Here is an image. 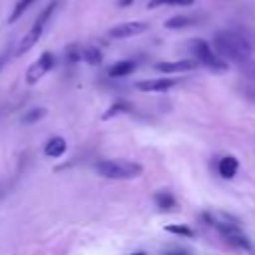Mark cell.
Returning <instances> with one entry per match:
<instances>
[{
  "label": "cell",
  "instance_id": "obj_1",
  "mask_svg": "<svg viewBox=\"0 0 255 255\" xmlns=\"http://www.w3.org/2000/svg\"><path fill=\"white\" fill-rule=\"evenodd\" d=\"M213 50H215V54L221 58V60H225V62H231V64H243V62H247L249 58H251V52H249V48L241 42V38L229 28V30H219V32H215V36H213V46H211Z\"/></svg>",
  "mask_w": 255,
  "mask_h": 255
},
{
  "label": "cell",
  "instance_id": "obj_2",
  "mask_svg": "<svg viewBox=\"0 0 255 255\" xmlns=\"http://www.w3.org/2000/svg\"><path fill=\"white\" fill-rule=\"evenodd\" d=\"M187 50H189L191 58L197 62V66H205L207 70H211L215 74L227 72V62L221 60L215 54V50L207 44V40H203V38H191L187 42Z\"/></svg>",
  "mask_w": 255,
  "mask_h": 255
},
{
  "label": "cell",
  "instance_id": "obj_3",
  "mask_svg": "<svg viewBox=\"0 0 255 255\" xmlns=\"http://www.w3.org/2000/svg\"><path fill=\"white\" fill-rule=\"evenodd\" d=\"M94 169L108 179H133L141 175V165L129 159H100Z\"/></svg>",
  "mask_w": 255,
  "mask_h": 255
},
{
  "label": "cell",
  "instance_id": "obj_4",
  "mask_svg": "<svg viewBox=\"0 0 255 255\" xmlns=\"http://www.w3.org/2000/svg\"><path fill=\"white\" fill-rule=\"evenodd\" d=\"M56 6H58V2L56 0H52L40 14H38V18L34 20V24L30 26V30L22 36V40L18 42V48H16V56H22V54H26L28 50H32L34 46H36V42L42 38V34H44V28H46V24L50 22V18H52V14H54V10H56Z\"/></svg>",
  "mask_w": 255,
  "mask_h": 255
},
{
  "label": "cell",
  "instance_id": "obj_5",
  "mask_svg": "<svg viewBox=\"0 0 255 255\" xmlns=\"http://www.w3.org/2000/svg\"><path fill=\"white\" fill-rule=\"evenodd\" d=\"M56 66V56L52 52H42L38 60H34L28 70H26V84L34 86L36 82H40L52 68Z\"/></svg>",
  "mask_w": 255,
  "mask_h": 255
},
{
  "label": "cell",
  "instance_id": "obj_6",
  "mask_svg": "<svg viewBox=\"0 0 255 255\" xmlns=\"http://www.w3.org/2000/svg\"><path fill=\"white\" fill-rule=\"evenodd\" d=\"M147 28H149V24H147V22L131 20V22H122V24L112 26L108 34H110V38L126 40V38H131V36H139V34H143Z\"/></svg>",
  "mask_w": 255,
  "mask_h": 255
},
{
  "label": "cell",
  "instance_id": "obj_7",
  "mask_svg": "<svg viewBox=\"0 0 255 255\" xmlns=\"http://www.w3.org/2000/svg\"><path fill=\"white\" fill-rule=\"evenodd\" d=\"M203 219L215 227L217 231H221V235L229 233V231H235V229H241L239 227V221L227 213H221V211H209V213H203Z\"/></svg>",
  "mask_w": 255,
  "mask_h": 255
},
{
  "label": "cell",
  "instance_id": "obj_8",
  "mask_svg": "<svg viewBox=\"0 0 255 255\" xmlns=\"http://www.w3.org/2000/svg\"><path fill=\"white\" fill-rule=\"evenodd\" d=\"M197 68V62L193 58H185V60H177V62H157L155 70L163 72V74H179V72H191Z\"/></svg>",
  "mask_w": 255,
  "mask_h": 255
},
{
  "label": "cell",
  "instance_id": "obj_9",
  "mask_svg": "<svg viewBox=\"0 0 255 255\" xmlns=\"http://www.w3.org/2000/svg\"><path fill=\"white\" fill-rule=\"evenodd\" d=\"M173 86H175L173 78H149V80H141L135 84L139 92H167Z\"/></svg>",
  "mask_w": 255,
  "mask_h": 255
},
{
  "label": "cell",
  "instance_id": "obj_10",
  "mask_svg": "<svg viewBox=\"0 0 255 255\" xmlns=\"http://www.w3.org/2000/svg\"><path fill=\"white\" fill-rule=\"evenodd\" d=\"M199 18L197 16H189V14H177V16H171L165 20V28L167 30H181V28H187V26H193Z\"/></svg>",
  "mask_w": 255,
  "mask_h": 255
},
{
  "label": "cell",
  "instance_id": "obj_11",
  "mask_svg": "<svg viewBox=\"0 0 255 255\" xmlns=\"http://www.w3.org/2000/svg\"><path fill=\"white\" fill-rule=\"evenodd\" d=\"M133 70H135V62L133 60H120V62L110 66L108 74H110V78H124V76H129Z\"/></svg>",
  "mask_w": 255,
  "mask_h": 255
},
{
  "label": "cell",
  "instance_id": "obj_12",
  "mask_svg": "<svg viewBox=\"0 0 255 255\" xmlns=\"http://www.w3.org/2000/svg\"><path fill=\"white\" fill-rule=\"evenodd\" d=\"M66 147H68V145H66V139L60 137V135H56V137H50V139L46 141L44 153H46L48 157H60V155H64Z\"/></svg>",
  "mask_w": 255,
  "mask_h": 255
},
{
  "label": "cell",
  "instance_id": "obj_13",
  "mask_svg": "<svg viewBox=\"0 0 255 255\" xmlns=\"http://www.w3.org/2000/svg\"><path fill=\"white\" fill-rule=\"evenodd\" d=\"M239 169V161L233 157V155H223L219 159V175L223 179H231Z\"/></svg>",
  "mask_w": 255,
  "mask_h": 255
},
{
  "label": "cell",
  "instance_id": "obj_14",
  "mask_svg": "<svg viewBox=\"0 0 255 255\" xmlns=\"http://www.w3.org/2000/svg\"><path fill=\"white\" fill-rule=\"evenodd\" d=\"M231 30L241 38V42L249 48V52H255V30H253V28L239 24V26H233Z\"/></svg>",
  "mask_w": 255,
  "mask_h": 255
},
{
  "label": "cell",
  "instance_id": "obj_15",
  "mask_svg": "<svg viewBox=\"0 0 255 255\" xmlns=\"http://www.w3.org/2000/svg\"><path fill=\"white\" fill-rule=\"evenodd\" d=\"M223 237H225V241H227L229 245H233V247H239V249H251V241L245 237V233H243L241 229L229 231V233H225Z\"/></svg>",
  "mask_w": 255,
  "mask_h": 255
},
{
  "label": "cell",
  "instance_id": "obj_16",
  "mask_svg": "<svg viewBox=\"0 0 255 255\" xmlns=\"http://www.w3.org/2000/svg\"><path fill=\"white\" fill-rule=\"evenodd\" d=\"M153 199H155L157 209H161V211H173L175 209V199L169 191H157L153 195Z\"/></svg>",
  "mask_w": 255,
  "mask_h": 255
},
{
  "label": "cell",
  "instance_id": "obj_17",
  "mask_svg": "<svg viewBox=\"0 0 255 255\" xmlns=\"http://www.w3.org/2000/svg\"><path fill=\"white\" fill-rule=\"evenodd\" d=\"M82 60L88 62L90 66H98V64H102V52L96 46H88L82 50Z\"/></svg>",
  "mask_w": 255,
  "mask_h": 255
},
{
  "label": "cell",
  "instance_id": "obj_18",
  "mask_svg": "<svg viewBox=\"0 0 255 255\" xmlns=\"http://www.w3.org/2000/svg\"><path fill=\"white\" fill-rule=\"evenodd\" d=\"M32 2H34V0H18V4L14 6V10H12V14H10L8 22H10V24H12V22H16V20H18V18H20V16H22V14L32 6Z\"/></svg>",
  "mask_w": 255,
  "mask_h": 255
},
{
  "label": "cell",
  "instance_id": "obj_19",
  "mask_svg": "<svg viewBox=\"0 0 255 255\" xmlns=\"http://www.w3.org/2000/svg\"><path fill=\"white\" fill-rule=\"evenodd\" d=\"M165 4H171V6H191L193 0H147V8H157V6H165Z\"/></svg>",
  "mask_w": 255,
  "mask_h": 255
},
{
  "label": "cell",
  "instance_id": "obj_20",
  "mask_svg": "<svg viewBox=\"0 0 255 255\" xmlns=\"http://www.w3.org/2000/svg\"><path fill=\"white\" fill-rule=\"evenodd\" d=\"M239 68H241V74H243L251 84H255V60H253V58H249L247 62L239 64Z\"/></svg>",
  "mask_w": 255,
  "mask_h": 255
},
{
  "label": "cell",
  "instance_id": "obj_21",
  "mask_svg": "<svg viewBox=\"0 0 255 255\" xmlns=\"http://www.w3.org/2000/svg\"><path fill=\"white\" fill-rule=\"evenodd\" d=\"M44 116H46V110H44V108H34V110H30V112L24 114L22 122H24V124H34V122L42 120Z\"/></svg>",
  "mask_w": 255,
  "mask_h": 255
},
{
  "label": "cell",
  "instance_id": "obj_22",
  "mask_svg": "<svg viewBox=\"0 0 255 255\" xmlns=\"http://www.w3.org/2000/svg\"><path fill=\"white\" fill-rule=\"evenodd\" d=\"M165 231L169 233H175V235H183V237H193V229L187 227V225H165Z\"/></svg>",
  "mask_w": 255,
  "mask_h": 255
},
{
  "label": "cell",
  "instance_id": "obj_23",
  "mask_svg": "<svg viewBox=\"0 0 255 255\" xmlns=\"http://www.w3.org/2000/svg\"><path fill=\"white\" fill-rule=\"evenodd\" d=\"M129 110V106L126 104V102H118V104H114L106 114H104V120H108V118H112V116H118V114H122V112H128Z\"/></svg>",
  "mask_w": 255,
  "mask_h": 255
},
{
  "label": "cell",
  "instance_id": "obj_24",
  "mask_svg": "<svg viewBox=\"0 0 255 255\" xmlns=\"http://www.w3.org/2000/svg\"><path fill=\"white\" fill-rule=\"evenodd\" d=\"M241 92H243V96H245L249 102L255 104V84H251V82L243 84V86H241Z\"/></svg>",
  "mask_w": 255,
  "mask_h": 255
},
{
  "label": "cell",
  "instance_id": "obj_25",
  "mask_svg": "<svg viewBox=\"0 0 255 255\" xmlns=\"http://www.w3.org/2000/svg\"><path fill=\"white\" fill-rule=\"evenodd\" d=\"M8 58H10V46H6V48H4L2 52H0V72H2V68L6 66Z\"/></svg>",
  "mask_w": 255,
  "mask_h": 255
},
{
  "label": "cell",
  "instance_id": "obj_26",
  "mask_svg": "<svg viewBox=\"0 0 255 255\" xmlns=\"http://www.w3.org/2000/svg\"><path fill=\"white\" fill-rule=\"evenodd\" d=\"M131 2H133V0H118V4H120V6H129Z\"/></svg>",
  "mask_w": 255,
  "mask_h": 255
},
{
  "label": "cell",
  "instance_id": "obj_27",
  "mask_svg": "<svg viewBox=\"0 0 255 255\" xmlns=\"http://www.w3.org/2000/svg\"><path fill=\"white\" fill-rule=\"evenodd\" d=\"M163 255H185L183 251H169V253H163Z\"/></svg>",
  "mask_w": 255,
  "mask_h": 255
},
{
  "label": "cell",
  "instance_id": "obj_28",
  "mask_svg": "<svg viewBox=\"0 0 255 255\" xmlns=\"http://www.w3.org/2000/svg\"><path fill=\"white\" fill-rule=\"evenodd\" d=\"M131 255H143V253H131Z\"/></svg>",
  "mask_w": 255,
  "mask_h": 255
},
{
  "label": "cell",
  "instance_id": "obj_29",
  "mask_svg": "<svg viewBox=\"0 0 255 255\" xmlns=\"http://www.w3.org/2000/svg\"><path fill=\"white\" fill-rule=\"evenodd\" d=\"M253 255H255V251H253Z\"/></svg>",
  "mask_w": 255,
  "mask_h": 255
}]
</instances>
